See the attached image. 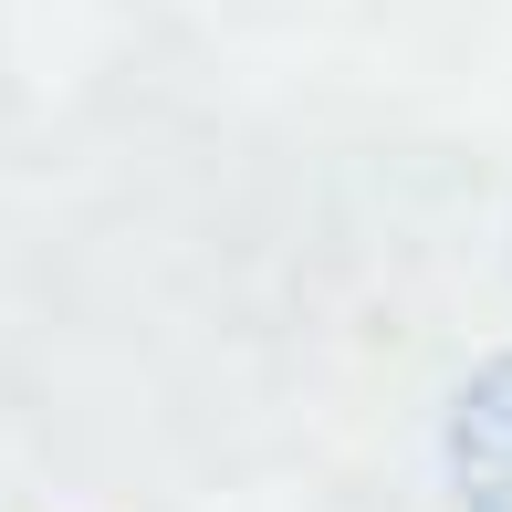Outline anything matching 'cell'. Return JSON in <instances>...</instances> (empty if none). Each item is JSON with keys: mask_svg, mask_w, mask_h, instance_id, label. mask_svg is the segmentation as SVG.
<instances>
[{"mask_svg": "<svg viewBox=\"0 0 512 512\" xmlns=\"http://www.w3.org/2000/svg\"><path fill=\"white\" fill-rule=\"evenodd\" d=\"M450 492L471 512H512V356H492L450 408Z\"/></svg>", "mask_w": 512, "mask_h": 512, "instance_id": "1", "label": "cell"}]
</instances>
